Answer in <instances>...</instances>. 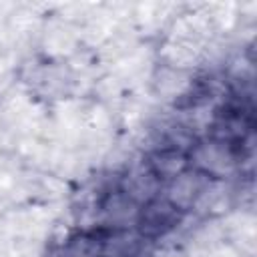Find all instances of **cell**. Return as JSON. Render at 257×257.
Wrapping results in <instances>:
<instances>
[{"mask_svg":"<svg viewBox=\"0 0 257 257\" xmlns=\"http://www.w3.org/2000/svg\"><path fill=\"white\" fill-rule=\"evenodd\" d=\"M181 211H177L167 199H151L147 201L139 213H137V233L141 237L147 239H157L167 235L169 231H173L177 227V223L181 221Z\"/></svg>","mask_w":257,"mask_h":257,"instance_id":"6da1fadb","label":"cell"},{"mask_svg":"<svg viewBox=\"0 0 257 257\" xmlns=\"http://www.w3.org/2000/svg\"><path fill=\"white\" fill-rule=\"evenodd\" d=\"M189 163H193V169L207 175L209 179L225 177L235 167V155L227 143L221 141H207V143H195V147L189 153Z\"/></svg>","mask_w":257,"mask_h":257,"instance_id":"7a4b0ae2","label":"cell"},{"mask_svg":"<svg viewBox=\"0 0 257 257\" xmlns=\"http://www.w3.org/2000/svg\"><path fill=\"white\" fill-rule=\"evenodd\" d=\"M211 179L199 171H185L181 173L179 177H175L173 181H169V187H167V201L181 213L189 211L195 207L201 191L205 189V185L209 183Z\"/></svg>","mask_w":257,"mask_h":257,"instance_id":"3957f363","label":"cell"},{"mask_svg":"<svg viewBox=\"0 0 257 257\" xmlns=\"http://www.w3.org/2000/svg\"><path fill=\"white\" fill-rule=\"evenodd\" d=\"M147 167L159 181H173L189 169V155L177 149H157L151 153Z\"/></svg>","mask_w":257,"mask_h":257,"instance_id":"277c9868","label":"cell"},{"mask_svg":"<svg viewBox=\"0 0 257 257\" xmlns=\"http://www.w3.org/2000/svg\"><path fill=\"white\" fill-rule=\"evenodd\" d=\"M139 249L141 235L126 229H116L100 241V257H137Z\"/></svg>","mask_w":257,"mask_h":257,"instance_id":"5b68a950","label":"cell"},{"mask_svg":"<svg viewBox=\"0 0 257 257\" xmlns=\"http://www.w3.org/2000/svg\"><path fill=\"white\" fill-rule=\"evenodd\" d=\"M100 241L102 239H92L88 235L76 237L66 245L64 257H100Z\"/></svg>","mask_w":257,"mask_h":257,"instance_id":"8992f818","label":"cell"}]
</instances>
